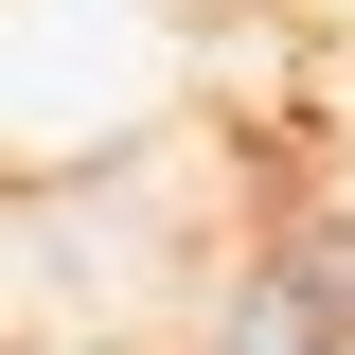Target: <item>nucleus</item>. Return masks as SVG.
<instances>
[{"label":"nucleus","mask_w":355,"mask_h":355,"mask_svg":"<svg viewBox=\"0 0 355 355\" xmlns=\"http://www.w3.org/2000/svg\"><path fill=\"white\" fill-rule=\"evenodd\" d=\"M214 355H355V231H302V249H266V284L231 302Z\"/></svg>","instance_id":"f257e3e1"}]
</instances>
